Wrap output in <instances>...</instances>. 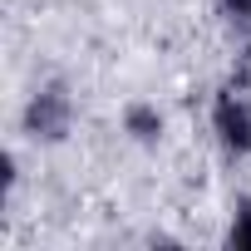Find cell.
I'll use <instances>...</instances> for the list:
<instances>
[{"label":"cell","instance_id":"cell-2","mask_svg":"<svg viewBox=\"0 0 251 251\" xmlns=\"http://www.w3.org/2000/svg\"><path fill=\"white\" fill-rule=\"evenodd\" d=\"M212 133L231 163L251 158V69H231V79L212 94Z\"/></svg>","mask_w":251,"mask_h":251},{"label":"cell","instance_id":"cell-5","mask_svg":"<svg viewBox=\"0 0 251 251\" xmlns=\"http://www.w3.org/2000/svg\"><path fill=\"white\" fill-rule=\"evenodd\" d=\"M222 15H226L236 30H251V0H222Z\"/></svg>","mask_w":251,"mask_h":251},{"label":"cell","instance_id":"cell-3","mask_svg":"<svg viewBox=\"0 0 251 251\" xmlns=\"http://www.w3.org/2000/svg\"><path fill=\"white\" fill-rule=\"evenodd\" d=\"M163 108L158 103H128L123 108V133H128L133 143H143V148H153V143H163Z\"/></svg>","mask_w":251,"mask_h":251},{"label":"cell","instance_id":"cell-4","mask_svg":"<svg viewBox=\"0 0 251 251\" xmlns=\"http://www.w3.org/2000/svg\"><path fill=\"white\" fill-rule=\"evenodd\" d=\"M222 246L226 251H251V197H236L231 202V222L222 231Z\"/></svg>","mask_w":251,"mask_h":251},{"label":"cell","instance_id":"cell-1","mask_svg":"<svg viewBox=\"0 0 251 251\" xmlns=\"http://www.w3.org/2000/svg\"><path fill=\"white\" fill-rule=\"evenodd\" d=\"M74 113H79L74 89L64 79H45V84L30 89V99L20 108V133L30 143H40V148H54V143H64L74 133Z\"/></svg>","mask_w":251,"mask_h":251}]
</instances>
